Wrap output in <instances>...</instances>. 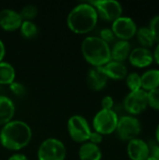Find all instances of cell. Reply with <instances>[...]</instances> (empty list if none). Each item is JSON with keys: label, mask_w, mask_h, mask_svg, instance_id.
<instances>
[{"label": "cell", "mask_w": 159, "mask_h": 160, "mask_svg": "<svg viewBox=\"0 0 159 160\" xmlns=\"http://www.w3.org/2000/svg\"><path fill=\"white\" fill-rule=\"evenodd\" d=\"M102 140H103V135H101L100 133H98V132L94 130V131L91 132L88 142H92L94 144L98 145L102 142Z\"/></svg>", "instance_id": "cell-30"}, {"label": "cell", "mask_w": 159, "mask_h": 160, "mask_svg": "<svg viewBox=\"0 0 159 160\" xmlns=\"http://www.w3.org/2000/svg\"><path fill=\"white\" fill-rule=\"evenodd\" d=\"M108 78L99 68H94L88 70L86 75V82L92 90L99 91L107 84Z\"/></svg>", "instance_id": "cell-15"}, {"label": "cell", "mask_w": 159, "mask_h": 160, "mask_svg": "<svg viewBox=\"0 0 159 160\" xmlns=\"http://www.w3.org/2000/svg\"><path fill=\"white\" fill-rule=\"evenodd\" d=\"M32 139V130L28 124L21 120H11L0 130L1 144L12 151L25 147Z\"/></svg>", "instance_id": "cell-1"}, {"label": "cell", "mask_w": 159, "mask_h": 160, "mask_svg": "<svg viewBox=\"0 0 159 160\" xmlns=\"http://www.w3.org/2000/svg\"><path fill=\"white\" fill-rule=\"evenodd\" d=\"M116 131L121 140L129 142L141 133V123L132 115L122 116L118 120Z\"/></svg>", "instance_id": "cell-7"}, {"label": "cell", "mask_w": 159, "mask_h": 160, "mask_svg": "<svg viewBox=\"0 0 159 160\" xmlns=\"http://www.w3.org/2000/svg\"><path fill=\"white\" fill-rule=\"evenodd\" d=\"M9 87H10L11 92L15 96H18V97L22 96L25 92V88H24L23 84H22L21 82H13L11 84H9Z\"/></svg>", "instance_id": "cell-28"}, {"label": "cell", "mask_w": 159, "mask_h": 160, "mask_svg": "<svg viewBox=\"0 0 159 160\" xmlns=\"http://www.w3.org/2000/svg\"><path fill=\"white\" fill-rule=\"evenodd\" d=\"M15 113V105L13 101L6 97L0 95V126H4L10 122Z\"/></svg>", "instance_id": "cell-16"}, {"label": "cell", "mask_w": 159, "mask_h": 160, "mask_svg": "<svg viewBox=\"0 0 159 160\" xmlns=\"http://www.w3.org/2000/svg\"><path fill=\"white\" fill-rule=\"evenodd\" d=\"M67 149L62 141L55 138L44 140L37 150L38 160H65Z\"/></svg>", "instance_id": "cell-4"}, {"label": "cell", "mask_w": 159, "mask_h": 160, "mask_svg": "<svg viewBox=\"0 0 159 160\" xmlns=\"http://www.w3.org/2000/svg\"><path fill=\"white\" fill-rule=\"evenodd\" d=\"M147 160H158V159H156V158H151V157H150V158H149Z\"/></svg>", "instance_id": "cell-36"}, {"label": "cell", "mask_w": 159, "mask_h": 160, "mask_svg": "<svg viewBox=\"0 0 159 160\" xmlns=\"http://www.w3.org/2000/svg\"><path fill=\"white\" fill-rule=\"evenodd\" d=\"M150 157L159 160V144H155L150 147Z\"/></svg>", "instance_id": "cell-31"}, {"label": "cell", "mask_w": 159, "mask_h": 160, "mask_svg": "<svg viewBox=\"0 0 159 160\" xmlns=\"http://www.w3.org/2000/svg\"><path fill=\"white\" fill-rule=\"evenodd\" d=\"M81 50L84 59L95 68L102 67L112 60L110 45L99 37H86Z\"/></svg>", "instance_id": "cell-3"}, {"label": "cell", "mask_w": 159, "mask_h": 160, "mask_svg": "<svg viewBox=\"0 0 159 160\" xmlns=\"http://www.w3.org/2000/svg\"><path fill=\"white\" fill-rule=\"evenodd\" d=\"M107 78L113 80H123L127 76V68L122 62L111 60L106 65L99 67Z\"/></svg>", "instance_id": "cell-14"}, {"label": "cell", "mask_w": 159, "mask_h": 160, "mask_svg": "<svg viewBox=\"0 0 159 160\" xmlns=\"http://www.w3.org/2000/svg\"><path fill=\"white\" fill-rule=\"evenodd\" d=\"M79 158L81 160H101L102 153L98 145L86 142L79 149Z\"/></svg>", "instance_id": "cell-17"}, {"label": "cell", "mask_w": 159, "mask_h": 160, "mask_svg": "<svg viewBox=\"0 0 159 160\" xmlns=\"http://www.w3.org/2000/svg\"><path fill=\"white\" fill-rule=\"evenodd\" d=\"M99 35H100L99 38H100L102 40H104L105 42H107L108 44H109L110 42L113 41L114 38H115V36H114V34H113L112 28H104V29H102V30L100 31V34H99Z\"/></svg>", "instance_id": "cell-27"}, {"label": "cell", "mask_w": 159, "mask_h": 160, "mask_svg": "<svg viewBox=\"0 0 159 160\" xmlns=\"http://www.w3.org/2000/svg\"><path fill=\"white\" fill-rule=\"evenodd\" d=\"M142 89L146 92L159 88V69H149L142 76Z\"/></svg>", "instance_id": "cell-19"}, {"label": "cell", "mask_w": 159, "mask_h": 160, "mask_svg": "<svg viewBox=\"0 0 159 160\" xmlns=\"http://www.w3.org/2000/svg\"><path fill=\"white\" fill-rule=\"evenodd\" d=\"M147 106V92L143 89L129 92L124 100V107L126 111L132 116L144 112Z\"/></svg>", "instance_id": "cell-8"}, {"label": "cell", "mask_w": 159, "mask_h": 160, "mask_svg": "<svg viewBox=\"0 0 159 160\" xmlns=\"http://www.w3.org/2000/svg\"><path fill=\"white\" fill-rule=\"evenodd\" d=\"M97 19L98 14L94 6L90 3H81L69 11L67 23L72 32L85 34L95 28Z\"/></svg>", "instance_id": "cell-2"}, {"label": "cell", "mask_w": 159, "mask_h": 160, "mask_svg": "<svg viewBox=\"0 0 159 160\" xmlns=\"http://www.w3.org/2000/svg\"><path fill=\"white\" fill-rule=\"evenodd\" d=\"M20 32L22 37L26 38H32L35 36H37L38 32V28L35 22L32 21H22L21 26H20Z\"/></svg>", "instance_id": "cell-22"}, {"label": "cell", "mask_w": 159, "mask_h": 160, "mask_svg": "<svg viewBox=\"0 0 159 160\" xmlns=\"http://www.w3.org/2000/svg\"><path fill=\"white\" fill-rule=\"evenodd\" d=\"M127 155L131 160H147L150 158V146L142 139H133L128 142Z\"/></svg>", "instance_id": "cell-11"}, {"label": "cell", "mask_w": 159, "mask_h": 160, "mask_svg": "<svg viewBox=\"0 0 159 160\" xmlns=\"http://www.w3.org/2000/svg\"><path fill=\"white\" fill-rule=\"evenodd\" d=\"M119 117L113 110H100L93 119L95 131L101 135H109L116 130Z\"/></svg>", "instance_id": "cell-5"}, {"label": "cell", "mask_w": 159, "mask_h": 160, "mask_svg": "<svg viewBox=\"0 0 159 160\" xmlns=\"http://www.w3.org/2000/svg\"><path fill=\"white\" fill-rule=\"evenodd\" d=\"M7 160H29L26 156L22 155V154H15V155H12L10 158H8Z\"/></svg>", "instance_id": "cell-32"}, {"label": "cell", "mask_w": 159, "mask_h": 160, "mask_svg": "<svg viewBox=\"0 0 159 160\" xmlns=\"http://www.w3.org/2000/svg\"><path fill=\"white\" fill-rule=\"evenodd\" d=\"M5 54H6V47H5L4 42L0 39V62L3 61Z\"/></svg>", "instance_id": "cell-33"}, {"label": "cell", "mask_w": 159, "mask_h": 160, "mask_svg": "<svg viewBox=\"0 0 159 160\" xmlns=\"http://www.w3.org/2000/svg\"><path fill=\"white\" fill-rule=\"evenodd\" d=\"M148 106L159 111V88L147 92Z\"/></svg>", "instance_id": "cell-25"}, {"label": "cell", "mask_w": 159, "mask_h": 160, "mask_svg": "<svg viewBox=\"0 0 159 160\" xmlns=\"http://www.w3.org/2000/svg\"><path fill=\"white\" fill-rule=\"evenodd\" d=\"M16 72L13 66L7 62H0V84H11L15 82Z\"/></svg>", "instance_id": "cell-20"}, {"label": "cell", "mask_w": 159, "mask_h": 160, "mask_svg": "<svg viewBox=\"0 0 159 160\" xmlns=\"http://www.w3.org/2000/svg\"><path fill=\"white\" fill-rule=\"evenodd\" d=\"M153 54H154V60H156V62L159 65V42L158 44L157 45L156 50H155V52Z\"/></svg>", "instance_id": "cell-34"}, {"label": "cell", "mask_w": 159, "mask_h": 160, "mask_svg": "<svg viewBox=\"0 0 159 160\" xmlns=\"http://www.w3.org/2000/svg\"><path fill=\"white\" fill-rule=\"evenodd\" d=\"M19 13L22 16L23 21H32L33 19L37 17L38 13V9L35 5L29 4V5L24 6Z\"/></svg>", "instance_id": "cell-24"}, {"label": "cell", "mask_w": 159, "mask_h": 160, "mask_svg": "<svg viewBox=\"0 0 159 160\" xmlns=\"http://www.w3.org/2000/svg\"><path fill=\"white\" fill-rule=\"evenodd\" d=\"M149 29H150V31H151L153 37H154L155 41L159 42V15L154 17V18L151 20Z\"/></svg>", "instance_id": "cell-26"}, {"label": "cell", "mask_w": 159, "mask_h": 160, "mask_svg": "<svg viewBox=\"0 0 159 160\" xmlns=\"http://www.w3.org/2000/svg\"><path fill=\"white\" fill-rule=\"evenodd\" d=\"M22 21L20 13L14 9L3 8L0 10V26L6 31L19 29Z\"/></svg>", "instance_id": "cell-12"}, {"label": "cell", "mask_w": 159, "mask_h": 160, "mask_svg": "<svg viewBox=\"0 0 159 160\" xmlns=\"http://www.w3.org/2000/svg\"><path fill=\"white\" fill-rule=\"evenodd\" d=\"M128 60L136 68H146L154 62V54L148 48L138 47L130 52Z\"/></svg>", "instance_id": "cell-13"}, {"label": "cell", "mask_w": 159, "mask_h": 160, "mask_svg": "<svg viewBox=\"0 0 159 160\" xmlns=\"http://www.w3.org/2000/svg\"><path fill=\"white\" fill-rule=\"evenodd\" d=\"M136 35H137L139 42L144 48L152 47L154 45V43L156 42L149 27H141L140 29L137 30Z\"/></svg>", "instance_id": "cell-21"}, {"label": "cell", "mask_w": 159, "mask_h": 160, "mask_svg": "<svg viewBox=\"0 0 159 160\" xmlns=\"http://www.w3.org/2000/svg\"><path fill=\"white\" fill-rule=\"evenodd\" d=\"M126 82L127 87L130 89V92L142 89V79L141 76L136 72L127 74V76L126 77Z\"/></svg>", "instance_id": "cell-23"}, {"label": "cell", "mask_w": 159, "mask_h": 160, "mask_svg": "<svg viewBox=\"0 0 159 160\" xmlns=\"http://www.w3.org/2000/svg\"><path fill=\"white\" fill-rule=\"evenodd\" d=\"M90 4L95 7L99 14L103 19L107 21L114 22L116 19L120 18L123 13L122 5L114 0H97V1H91Z\"/></svg>", "instance_id": "cell-9"}, {"label": "cell", "mask_w": 159, "mask_h": 160, "mask_svg": "<svg viewBox=\"0 0 159 160\" xmlns=\"http://www.w3.org/2000/svg\"><path fill=\"white\" fill-rule=\"evenodd\" d=\"M67 131L76 142H86L92 132L87 120L82 115H72L67 121Z\"/></svg>", "instance_id": "cell-6"}, {"label": "cell", "mask_w": 159, "mask_h": 160, "mask_svg": "<svg viewBox=\"0 0 159 160\" xmlns=\"http://www.w3.org/2000/svg\"><path fill=\"white\" fill-rule=\"evenodd\" d=\"M156 138H157V143L159 144V124L158 126H157V130H156Z\"/></svg>", "instance_id": "cell-35"}, {"label": "cell", "mask_w": 159, "mask_h": 160, "mask_svg": "<svg viewBox=\"0 0 159 160\" xmlns=\"http://www.w3.org/2000/svg\"><path fill=\"white\" fill-rule=\"evenodd\" d=\"M114 101L111 96H105L101 100V107L102 110H112Z\"/></svg>", "instance_id": "cell-29"}, {"label": "cell", "mask_w": 159, "mask_h": 160, "mask_svg": "<svg viewBox=\"0 0 159 160\" xmlns=\"http://www.w3.org/2000/svg\"><path fill=\"white\" fill-rule=\"evenodd\" d=\"M130 52V43L127 40H119L111 49V58L113 61L123 63L127 58H128Z\"/></svg>", "instance_id": "cell-18"}, {"label": "cell", "mask_w": 159, "mask_h": 160, "mask_svg": "<svg viewBox=\"0 0 159 160\" xmlns=\"http://www.w3.org/2000/svg\"><path fill=\"white\" fill-rule=\"evenodd\" d=\"M112 30L114 36L120 38V40L128 41L136 35L138 28L135 22L131 18L121 16L112 22Z\"/></svg>", "instance_id": "cell-10"}]
</instances>
